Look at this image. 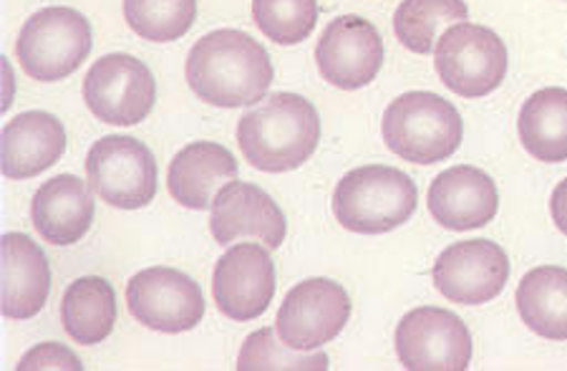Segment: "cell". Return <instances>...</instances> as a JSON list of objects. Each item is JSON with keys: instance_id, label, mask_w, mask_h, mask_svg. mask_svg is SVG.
<instances>
[{"instance_id": "obj_1", "label": "cell", "mask_w": 567, "mask_h": 371, "mask_svg": "<svg viewBox=\"0 0 567 371\" xmlns=\"http://www.w3.org/2000/svg\"><path fill=\"white\" fill-rule=\"evenodd\" d=\"M272 61L260 41L237 29L207 33L187 56V84L203 102L219 109L250 106L272 84Z\"/></svg>"}, {"instance_id": "obj_2", "label": "cell", "mask_w": 567, "mask_h": 371, "mask_svg": "<svg viewBox=\"0 0 567 371\" xmlns=\"http://www.w3.org/2000/svg\"><path fill=\"white\" fill-rule=\"evenodd\" d=\"M320 142V116L300 94H272L237 124L245 162L260 172H292L313 157Z\"/></svg>"}, {"instance_id": "obj_3", "label": "cell", "mask_w": 567, "mask_h": 371, "mask_svg": "<svg viewBox=\"0 0 567 371\" xmlns=\"http://www.w3.org/2000/svg\"><path fill=\"white\" fill-rule=\"evenodd\" d=\"M381 134L393 155L414 165H436L460 150L462 114L432 92H409L393 99L381 122Z\"/></svg>"}, {"instance_id": "obj_4", "label": "cell", "mask_w": 567, "mask_h": 371, "mask_svg": "<svg viewBox=\"0 0 567 371\" xmlns=\"http://www.w3.org/2000/svg\"><path fill=\"white\" fill-rule=\"evenodd\" d=\"M419 193L406 172L389 165L355 167L338 183L333 215L346 230L383 235L404 225L416 210Z\"/></svg>"}, {"instance_id": "obj_5", "label": "cell", "mask_w": 567, "mask_h": 371, "mask_svg": "<svg viewBox=\"0 0 567 371\" xmlns=\"http://www.w3.org/2000/svg\"><path fill=\"white\" fill-rule=\"evenodd\" d=\"M434 63L450 92L464 99H482L502 86L509 69V53L505 41L487 25L462 21L439 35Z\"/></svg>"}, {"instance_id": "obj_6", "label": "cell", "mask_w": 567, "mask_h": 371, "mask_svg": "<svg viewBox=\"0 0 567 371\" xmlns=\"http://www.w3.org/2000/svg\"><path fill=\"white\" fill-rule=\"evenodd\" d=\"M91 53V25L66 6H51L23 23L16 56L35 81H61L79 71Z\"/></svg>"}, {"instance_id": "obj_7", "label": "cell", "mask_w": 567, "mask_h": 371, "mask_svg": "<svg viewBox=\"0 0 567 371\" xmlns=\"http://www.w3.org/2000/svg\"><path fill=\"white\" fill-rule=\"evenodd\" d=\"M89 185L106 205L140 210L157 195V159L144 142L112 134L86 155Z\"/></svg>"}, {"instance_id": "obj_8", "label": "cell", "mask_w": 567, "mask_h": 371, "mask_svg": "<svg viewBox=\"0 0 567 371\" xmlns=\"http://www.w3.org/2000/svg\"><path fill=\"white\" fill-rule=\"evenodd\" d=\"M84 102L104 124L134 126L150 116L157 84L144 61L130 53H109L86 71Z\"/></svg>"}, {"instance_id": "obj_9", "label": "cell", "mask_w": 567, "mask_h": 371, "mask_svg": "<svg viewBox=\"0 0 567 371\" xmlns=\"http://www.w3.org/2000/svg\"><path fill=\"white\" fill-rule=\"evenodd\" d=\"M396 354L409 371H466L472 361V333L456 313L422 306L401 319Z\"/></svg>"}, {"instance_id": "obj_10", "label": "cell", "mask_w": 567, "mask_h": 371, "mask_svg": "<svg viewBox=\"0 0 567 371\" xmlns=\"http://www.w3.org/2000/svg\"><path fill=\"white\" fill-rule=\"evenodd\" d=\"M351 319L346 288L328 278H308L286 293L276 321L278 337L296 351H316L333 341Z\"/></svg>"}, {"instance_id": "obj_11", "label": "cell", "mask_w": 567, "mask_h": 371, "mask_svg": "<svg viewBox=\"0 0 567 371\" xmlns=\"http://www.w3.org/2000/svg\"><path fill=\"white\" fill-rule=\"evenodd\" d=\"M126 306L136 321L162 333H185L205 319V296L177 268L140 270L126 286Z\"/></svg>"}, {"instance_id": "obj_12", "label": "cell", "mask_w": 567, "mask_h": 371, "mask_svg": "<svg viewBox=\"0 0 567 371\" xmlns=\"http://www.w3.org/2000/svg\"><path fill=\"white\" fill-rule=\"evenodd\" d=\"M386 59L377 25L361 16H341L326 25L316 47L320 76L336 89L355 92L379 76Z\"/></svg>"}, {"instance_id": "obj_13", "label": "cell", "mask_w": 567, "mask_h": 371, "mask_svg": "<svg viewBox=\"0 0 567 371\" xmlns=\"http://www.w3.org/2000/svg\"><path fill=\"white\" fill-rule=\"evenodd\" d=\"M213 296L219 313L233 321H255L268 311L276 296V266L270 248L237 243L217 260Z\"/></svg>"}, {"instance_id": "obj_14", "label": "cell", "mask_w": 567, "mask_h": 371, "mask_svg": "<svg viewBox=\"0 0 567 371\" xmlns=\"http://www.w3.org/2000/svg\"><path fill=\"white\" fill-rule=\"evenodd\" d=\"M432 278L446 301L482 306L505 291L509 258L497 243L489 240L454 243L436 258Z\"/></svg>"}, {"instance_id": "obj_15", "label": "cell", "mask_w": 567, "mask_h": 371, "mask_svg": "<svg viewBox=\"0 0 567 371\" xmlns=\"http://www.w3.org/2000/svg\"><path fill=\"white\" fill-rule=\"evenodd\" d=\"M209 230L219 246H230L237 238H255L265 248L278 250L286 243L288 223L278 203L265 189L233 179L215 197Z\"/></svg>"}, {"instance_id": "obj_16", "label": "cell", "mask_w": 567, "mask_h": 371, "mask_svg": "<svg viewBox=\"0 0 567 371\" xmlns=\"http://www.w3.org/2000/svg\"><path fill=\"white\" fill-rule=\"evenodd\" d=\"M497 185L487 172L472 165L450 167L429 187V213L446 230H477L495 220Z\"/></svg>"}, {"instance_id": "obj_17", "label": "cell", "mask_w": 567, "mask_h": 371, "mask_svg": "<svg viewBox=\"0 0 567 371\" xmlns=\"http://www.w3.org/2000/svg\"><path fill=\"white\" fill-rule=\"evenodd\" d=\"M3 253V309L6 319L25 321L39 316L51 293V268L39 243L23 233H6Z\"/></svg>"}, {"instance_id": "obj_18", "label": "cell", "mask_w": 567, "mask_h": 371, "mask_svg": "<svg viewBox=\"0 0 567 371\" xmlns=\"http://www.w3.org/2000/svg\"><path fill=\"white\" fill-rule=\"evenodd\" d=\"M66 152L63 122L49 112H23L3 126L0 167L8 179H31Z\"/></svg>"}, {"instance_id": "obj_19", "label": "cell", "mask_w": 567, "mask_h": 371, "mask_svg": "<svg viewBox=\"0 0 567 371\" xmlns=\"http://www.w3.org/2000/svg\"><path fill=\"white\" fill-rule=\"evenodd\" d=\"M31 223L51 246H73L94 223V195L76 175H56L31 200Z\"/></svg>"}, {"instance_id": "obj_20", "label": "cell", "mask_w": 567, "mask_h": 371, "mask_svg": "<svg viewBox=\"0 0 567 371\" xmlns=\"http://www.w3.org/2000/svg\"><path fill=\"white\" fill-rule=\"evenodd\" d=\"M237 179V159L217 142H192L169 162L167 187L187 210H207L225 185Z\"/></svg>"}, {"instance_id": "obj_21", "label": "cell", "mask_w": 567, "mask_h": 371, "mask_svg": "<svg viewBox=\"0 0 567 371\" xmlns=\"http://www.w3.org/2000/svg\"><path fill=\"white\" fill-rule=\"evenodd\" d=\"M61 323L81 347L102 343L116 323V293L106 278L84 276L66 288L61 301Z\"/></svg>"}, {"instance_id": "obj_22", "label": "cell", "mask_w": 567, "mask_h": 371, "mask_svg": "<svg viewBox=\"0 0 567 371\" xmlns=\"http://www.w3.org/2000/svg\"><path fill=\"white\" fill-rule=\"evenodd\" d=\"M517 311L529 331L567 341V268L539 266L519 280Z\"/></svg>"}, {"instance_id": "obj_23", "label": "cell", "mask_w": 567, "mask_h": 371, "mask_svg": "<svg viewBox=\"0 0 567 371\" xmlns=\"http://www.w3.org/2000/svg\"><path fill=\"white\" fill-rule=\"evenodd\" d=\"M519 140L539 162L567 159V89H539L519 109Z\"/></svg>"}, {"instance_id": "obj_24", "label": "cell", "mask_w": 567, "mask_h": 371, "mask_svg": "<svg viewBox=\"0 0 567 371\" xmlns=\"http://www.w3.org/2000/svg\"><path fill=\"white\" fill-rule=\"evenodd\" d=\"M470 21L464 0H404L393 13V33L404 49L429 56L446 25Z\"/></svg>"}, {"instance_id": "obj_25", "label": "cell", "mask_w": 567, "mask_h": 371, "mask_svg": "<svg viewBox=\"0 0 567 371\" xmlns=\"http://www.w3.org/2000/svg\"><path fill=\"white\" fill-rule=\"evenodd\" d=\"M195 18L197 0H124V21L144 41H177L195 25Z\"/></svg>"}, {"instance_id": "obj_26", "label": "cell", "mask_w": 567, "mask_h": 371, "mask_svg": "<svg viewBox=\"0 0 567 371\" xmlns=\"http://www.w3.org/2000/svg\"><path fill=\"white\" fill-rule=\"evenodd\" d=\"M252 21L278 47H298L318 23V0H252Z\"/></svg>"}, {"instance_id": "obj_27", "label": "cell", "mask_w": 567, "mask_h": 371, "mask_svg": "<svg viewBox=\"0 0 567 371\" xmlns=\"http://www.w3.org/2000/svg\"><path fill=\"white\" fill-rule=\"evenodd\" d=\"M276 329L252 331L245 339L240 357H237V369L240 371H326V354H308V351L290 349L286 341L276 339Z\"/></svg>"}, {"instance_id": "obj_28", "label": "cell", "mask_w": 567, "mask_h": 371, "mask_svg": "<svg viewBox=\"0 0 567 371\" xmlns=\"http://www.w3.org/2000/svg\"><path fill=\"white\" fill-rule=\"evenodd\" d=\"M18 371H33V369H59V371H81L79 357L71 349L61 347V343H39L29 354L21 359V364L16 367Z\"/></svg>"}, {"instance_id": "obj_29", "label": "cell", "mask_w": 567, "mask_h": 371, "mask_svg": "<svg viewBox=\"0 0 567 371\" xmlns=\"http://www.w3.org/2000/svg\"><path fill=\"white\" fill-rule=\"evenodd\" d=\"M550 213H553L557 230L567 235V179H563V183L553 189Z\"/></svg>"}]
</instances>
